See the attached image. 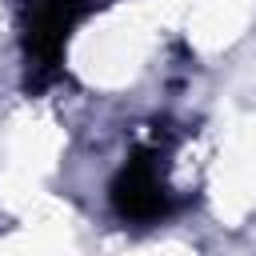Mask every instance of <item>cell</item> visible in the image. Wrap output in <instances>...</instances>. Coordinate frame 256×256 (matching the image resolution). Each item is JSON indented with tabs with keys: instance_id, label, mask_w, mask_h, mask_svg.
Masks as SVG:
<instances>
[{
	"instance_id": "6da1fadb",
	"label": "cell",
	"mask_w": 256,
	"mask_h": 256,
	"mask_svg": "<svg viewBox=\"0 0 256 256\" xmlns=\"http://www.w3.org/2000/svg\"><path fill=\"white\" fill-rule=\"evenodd\" d=\"M92 12V0H32L24 16V56H28V88H48L60 76L64 44L72 28Z\"/></svg>"
},
{
	"instance_id": "7a4b0ae2",
	"label": "cell",
	"mask_w": 256,
	"mask_h": 256,
	"mask_svg": "<svg viewBox=\"0 0 256 256\" xmlns=\"http://www.w3.org/2000/svg\"><path fill=\"white\" fill-rule=\"evenodd\" d=\"M108 200H112L116 216L128 220V224H156V220H164L172 212V192L164 184V172H160L156 152L136 148L120 164V172L112 176Z\"/></svg>"
}]
</instances>
